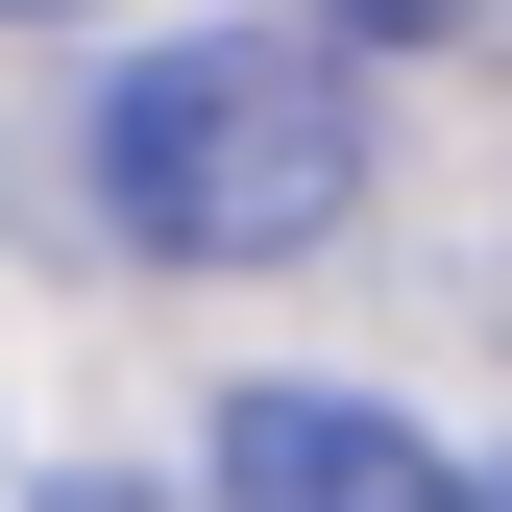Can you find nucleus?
Masks as SVG:
<instances>
[{
    "label": "nucleus",
    "instance_id": "obj_1",
    "mask_svg": "<svg viewBox=\"0 0 512 512\" xmlns=\"http://www.w3.org/2000/svg\"><path fill=\"white\" fill-rule=\"evenodd\" d=\"M98 196L122 244H171V269H293V244H342L366 196V74L293 25H196L147 49V74L98 98Z\"/></svg>",
    "mask_w": 512,
    "mask_h": 512
},
{
    "label": "nucleus",
    "instance_id": "obj_2",
    "mask_svg": "<svg viewBox=\"0 0 512 512\" xmlns=\"http://www.w3.org/2000/svg\"><path fill=\"white\" fill-rule=\"evenodd\" d=\"M220 512H464V488L366 391H220Z\"/></svg>",
    "mask_w": 512,
    "mask_h": 512
},
{
    "label": "nucleus",
    "instance_id": "obj_3",
    "mask_svg": "<svg viewBox=\"0 0 512 512\" xmlns=\"http://www.w3.org/2000/svg\"><path fill=\"white\" fill-rule=\"evenodd\" d=\"M317 25H366V49H439V25H488V0H317Z\"/></svg>",
    "mask_w": 512,
    "mask_h": 512
},
{
    "label": "nucleus",
    "instance_id": "obj_4",
    "mask_svg": "<svg viewBox=\"0 0 512 512\" xmlns=\"http://www.w3.org/2000/svg\"><path fill=\"white\" fill-rule=\"evenodd\" d=\"M49 512H171V488H98V464H74V488H49Z\"/></svg>",
    "mask_w": 512,
    "mask_h": 512
},
{
    "label": "nucleus",
    "instance_id": "obj_5",
    "mask_svg": "<svg viewBox=\"0 0 512 512\" xmlns=\"http://www.w3.org/2000/svg\"><path fill=\"white\" fill-rule=\"evenodd\" d=\"M464 512H512V464H488V488H464Z\"/></svg>",
    "mask_w": 512,
    "mask_h": 512
},
{
    "label": "nucleus",
    "instance_id": "obj_6",
    "mask_svg": "<svg viewBox=\"0 0 512 512\" xmlns=\"http://www.w3.org/2000/svg\"><path fill=\"white\" fill-rule=\"evenodd\" d=\"M0 25H49V0H0Z\"/></svg>",
    "mask_w": 512,
    "mask_h": 512
}]
</instances>
